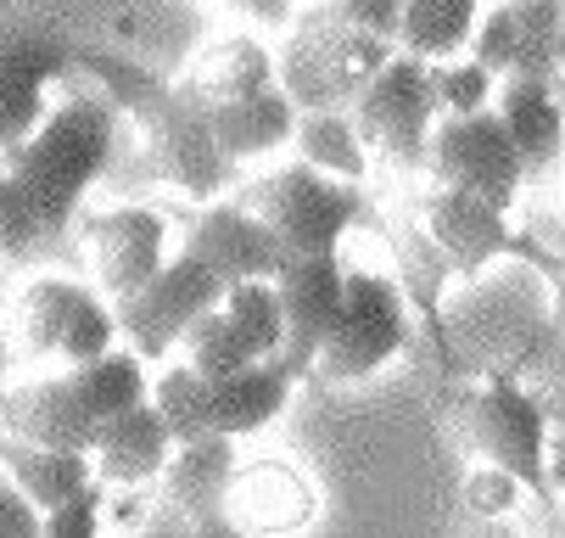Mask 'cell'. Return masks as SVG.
<instances>
[{
  "label": "cell",
  "instance_id": "cell-26",
  "mask_svg": "<svg viewBox=\"0 0 565 538\" xmlns=\"http://www.w3.org/2000/svg\"><path fill=\"white\" fill-rule=\"evenodd\" d=\"M67 376H73L78 399L90 404L96 421H113V415H124V410H135V404L151 399L146 354H135L129 342H113L107 354H96V359H85V365H67Z\"/></svg>",
  "mask_w": 565,
  "mask_h": 538
},
{
  "label": "cell",
  "instance_id": "cell-23",
  "mask_svg": "<svg viewBox=\"0 0 565 538\" xmlns=\"http://www.w3.org/2000/svg\"><path fill=\"white\" fill-rule=\"evenodd\" d=\"M213 135L218 146L230 151L235 163H253V158H269V151H280L291 135H297V102L269 85L258 96H241V102H213Z\"/></svg>",
  "mask_w": 565,
  "mask_h": 538
},
{
  "label": "cell",
  "instance_id": "cell-8",
  "mask_svg": "<svg viewBox=\"0 0 565 538\" xmlns=\"http://www.w3.org/2000/svg\"><path fill=\"white\" fill-rule=\"evenodd\" d=\"M78 51L85 45H73L40 18L0 23V151L40 129V118L51 113V85L78 73Z\"/></svg>",
  "mask_w": 565,
  "mask_h": 538
},
{
  "label": "cell",
  "instance_id": "cell-13",
  "mask_svg": "<svg viewBox=\"0 0 565 538\" xmlns=\"http://www.w3.org/2000/svg\"><path fill=\"white\" fill-rule=\"evenodd\" d=\"M470 56L499 80H554L565 62V7L554 0H499L476 18Z\"/></svg>",
  "mask_w": 565,
  "mask_h": 538
},
{
  "label": "cell",
  "instance_id": "cell-9",
  "mask_svg": "<svg viewBox=\"0 0 565 538\" xmlns=\"http://www.w3.org/2000/svg\"><path fill=\"white\" fill-rule=\"evenodd\" d=\"M218 297H224V281H218L202 259H191V253L180 247L174 259H163V270H157L146 286H135L129 297H113L118 337H124L135 354H146V359H163V354L180 348L185 326H191L202 309H213Z\"/></svg>",
  "mask_w": 565,
  "mask_h": 538
},
{
  "label": "cell",
  "instance_id": "cell-20",
  "mask_svg": "<svg viewBox=\"0 0 565 538\" xmlns=\"http://www.w3.org/2000/svg\"><path fill=\"white\" fill-rule=\"evenodd\" d=\"M499 118L521 146L526 180L548 175L565 151V102L554 91V80H499Z\"/></svg>",
  "mask_w": 565,
  "mask_h": 538
},
{
  "label": "cell",
  "instance_id": "cell-33",
  "mask_svg": "<svg viewBox=\"0 0 565 538\" xmlns=\"http://www.w3.org/2000/svg\"><path fill=\"white\" fill-rule=\"evenodd\" d=\"M521 499H526L521 477H510L504 466H488V460H481V466L465 477V505H470L476 516H510Z\"/></svg>",
  "mask_w": 565,
  "mask_h": 538
},
{
  "label": "cell",
  "instance_id": "cell-4",
  "mask_svg": "<svg viewBox=\"0 0 565 538\" xmlns=\"http://www.w3.org/2000/svg\"><path fill=\"white\" fill-rule=\"evenodd\" d=\"M437 67L415 51H392L370 85L353 96V124L370 158L397 175H431V135H437Z\"/></svg>",
  "mask_w": 565,
  "mask_h": 538
},
{
  "label": "cell",
  "instance_id": "cell-5",
  "mask_svg": "<svg viewBox=\"0 0 565 538\" xmlns=\"http://www.w3.org/2000/svg\"><path fill=\"white\" fill-rule=\"evenodd\" d=\"M247 202L275 236L286 242V253H342L348 230L364 219V191L353 180H337L313 163H286L275 175H264L258 186L241 191Z\"/></svg>",
  "mask_w": 565,
  "mask_h": 538
},
{
  "label": "cell",
  "instance_id": "cell-18",
  "mask_svg": "<svg viewBox=\"0 0 565 538\" xmlns=\"http://www.w3.org/2000/svg\"><path fill=\"white\" fill-rule=\"evenodd\" d=\"M319 516V494L308 472H297L291 460H241L230 477V527L241 532H302Z\"/></svg>",
  "mask_w": 565,
  "mask_h": 538
},
{
  "label": "cell",
  "instance_id": "cell-3",
  "mask_svg": "<svg viewBox=\"0 0 565 538\" xmlns=\"http://www.w3.org/2000/svg\"><path fill=\"white\" fill-rule=\"evenodd\" d=\"M118 337V309L113 297L67 281V275H40L12 297L7 315V354L23 365H85L96 354H107Z\"/></svg>",
  "mask_w": 565,
  "mask_h": 538
},
{
  "label": "cell",
  "instance_id": "cell-7",
  "mask_svg": "<svg viewBox=\"0 0 565 538\" xmlns=\"http://www.w3.org/2000/svg\"><path fill=\"white\" fill-rule=\"evenodd\" d=\"M403 342H409V303H403V286L381 270H348L342 281V309L337 326L319 348V376L348 388V381H370L375 370H386Z\"/></svg>",
  "mask_w": 565,
  "mask_h": 538
},
{
  "label": "cell",
  "instance_id": "cell-25",
  "mask_svg": "<svg viewBox=\"0 0 565 538\" xmlns=\"http://www.w3.org/2000/svg\"><path fill=\"white\" fill-rule=\"evenodd\" d=\"M291 140H297L302 163L326 169L337 180H353V186H364V175L375 163L359 124H353V107H308V113H297V135Z\"/></svg>",
  "mask_w": 565,
  "mask_h": 538
},
{
  "label": "cell",
  "instance_id": "cell-32",
  "mask_svg": "<svg viewBox=\"0 0 565 538\" xmlns=\"http://www.w3.org/2000/svg\"><path fill=\"white\" fill-rule=\"evenodd\" d=\"M107 483L96 477L90 488H78L73 499H62L56 510H45V527H40V538H90V532H102L107 527V494H102Z\"/></svg>",
  "mask_w": 565,
  "mask_h": 538
},
{
  "label": "cell",
  "instance_id": "cell-30",
  "mask_svg": "<svg viewBox=\"0 0 565 538\" xmlns=\"http://www.w3.org/2000/svg\"><path fill=\"white\" fill-rule=\"evenodd\" d=\"M180 354H185L202 376H230V370H241V365H253V348L241 342V331L230 326L224 303H213V309H202V315L185 326Z\"/></svg>",
  "mask_w": 565,
  "mask_h": 538
},
{
  "label": "cell",
  "instance_id": "cell-34",
  "mask_svg": "<svg viewBox=\"0 0 565 538\" xmlns=\"http://www.w3.org/2000/svg\"><path fill=\"white\" fill-rule=\"evenodd\" d=\"M45 527V510L18 488V477L0 466V538H34Z\"/></svg>",
  "mask_w": 565,
  "mask_h": 538
},
{
  "label": "cell",
  "instance_id": "cell-10",
  "mask_svg": "<svg viewBox=\"0 0 565 538\" xmlns=\"http://www.w3.org/2000/svg\"><path fill=\"white\" fill-rule=\"evenodd\" d=\"M431 180L465 186L476 197H488L499 208H515L521 186H526V163L521 146L504 129L499 107L481 113H443L437 135H431Z\"/></svg>",
  "mask_w": 565,
  "mask_h": 538
},
{
  "label": "cell",
  "instance_id": "cell-40",
  "mask_svg": "<svg viewBox=\"0 0 565 538\" xmlns=\"http://www.w3.org/2000/svg\"><path fill=\"white\" fill-rule=\"evenodd\" d=\"M554 7H565V0H554Z\"/></svg>",
  "mask_w": 565,
  "mask_h": 538
},
{
  "label": "cell",
  "instance_id": "cell-29",
  "mask_svg": "<svg viewBox=\"0 0 565 538\" xmlns=\"http://www.w3.org/2000/svg\"><path fill=\"white\" fill-rule=\"evenodd\" d=\"M151 404H157V415L169 421L174 443L202 437V432H213V376H202L191 359L163 365L151 376Z\"/></svg>",
  "mask_w": 565,
  "mask_h": 538
},
{
  "label": "cell",
  "instance_id": "cell-19",
  "mask_svg": "<svg viewBox=\"0 0 565 538\" xmlns=\"http://www.w3.org/2000/svg\"><path fill=\"white\" fill-rule=\"evenodd\" d=\"M90 454H96V477L107 488H151L157 477H163L169 454H174V432H169L163 415H157V404L146 399V404L102 421Z\"/></svg>",
  "mask_w": 565,
  "mask_h": 538
},
{
  "label": "cell",
  "instance_id": "cell-22",
  "mask_svg": "<svg viewBox=\"0 0 565 538\" xmlns=\"http://www.w3.org/2000/svg\"><path fill=\"white\" fill-rule=\"evenodd\" d=\"M180 85L213 107V102H241V96H258V91L280 85V73H275V51L264 40L224 34L207 51H196V62L185 67Z\"/></svg>",
  "mask_w": 565,
  "mask_h": 538
},
{
  "label": "cell",
  "instance_id": "cell-36",
  "mask_svg": "<svg viewBox=\"0 0 565 538\" xmlns=\"http://www.w3.org/2000/svg\"><path fill=\"white\" fill-rule=\"evenodd\" d=\"M230 12H241L253 29H286L297 18V0H224Z\"/></svg>",
  "mask_w": 565,
  "mask_h": 538
},
{
  "label": "cell",
  "instance_id": "cell-24",
  "mask_svg": "<svg viewBox=\"0 0 565 538\" xmlns=\"http://www.w3.org/2000/svg\"><path fill=\"white\" fill-rule=\"evenodd\" d=\"M0 466L18 477V488L40 505L56 510L62 499H73L78 488L96 483V454L90 449H51V443H0Z\"/></svg>",
  "mask_w": 565,
  "mask_h": 538
},
{
  "label": "cell",
  "instance_id": "cell-21",
  "mask_svg": "<svg viewBox=\"0 0 565 538\" xmlns=\"http://www.w3.org/2000/svg\"><path fill=\"white\" fill-rule=\"evenodd\" d=\"M291 388L297 376L280 359H253L230 376H213V432H230V437L264 432L269 421H280Z\"/></svg>",
  "mask_w": 565,
  "mask_h": 538
},
{
  "label": "cell",
  "instance_id": "cell-12",
  "mask_svg": "<svg viewBox=\"0 0 565 538\" xmlns=\"http://www.w3.org/2000/svg\"><path fill=\"white\" fill-rule=\"evenodd\" d=\"M169 236H174L169 213L140 208V202L85 213V224H78V247H85L90 275H96V286L107 297H129L135 286H146L157 270H163Z\"/></svg>",
  "mask_w": 565,
  "mask_h": 538
},
{
  "label": "cell",
  "instance_id": "cell-17",
  "mask_svg": "<svg viewBox=\"0 0 565 538\" xmlns=\"http://www.w3.org/2000/svg\"><path fill=\"white\" fill-rule=\"evenodd\" d=\"M0 432L18 443H51V449H96L102 421L78 399L73 376H23L0 393Z\"/></svg>",
  "mask_w": 565,
  "mask_h": 538
},
{
  "label": "cell",
  "instance_id": "cell-35",
  "mask_svg": "<svg viewBox=\"0 0 565 538\" xmlns=\"http://www.w3.org/2000/svg\"><path fill=\"white\" fill-rule=\"evenodd\" d=\"M342 12H348L353 23H364L370 34H386V40H397L403 0H342Z\"/></svg>",
  "mask_w": 565,
  "mask_h": 538
},
{
  "label": "cell",
  "instance_id": "cell-11",
  "mask_svg": "<svg viewBox=\"0 0 565 538\" xmlns=\"http://www.w3.org/2000/svg\"><path fill=\"white\" fill-rule=\"evenodd\" d=\"M415 224H420V236L465 275L493 264V259H510V253H532V242L510 230V208L476 197L465 186H448V180H431L420 191Z\"/></svg>",
  "mask_w": 565,
  "mask_h": 538
},
{
  "label": "cell",
  "instance_id": "cell-28",
  "mask_svg": "<svg viewBox=\"0 0 565 538\" xmlns=\"http://www.w3.org/2000/svg\"><path fill=\"white\" fill-rule=\"evenodd\" d=\"M224 315L241 331V342L253 348V359H275L286 342V309H280V292L275 275H247V281H230L224 286Z\"/></svg>",
  "mask_w": 565,
  "mask_h": 538
},
{
  "label": "cell",
  "instance_id": "cell-6",
  "mask_svg": "<svg viewBox=\"0 0 565 538\" xmlns=\"http://www.w3.org/2000/svg\"><path fill=\"white\" fill-rule=\"evenodd\" d=\"M459 432L465 449L488 466H504L510 477H521V488L532 499H548L554 472H548V410L537 404V393H526L521 381L493 376L476 393H465L459 410Z\"/></svg>",
  "mask_w": 565,
  "mask_h": 538
},
{
  "label": "cell",
  "instance_id": "cell-2",
  "mask_svg": "<svg viewBox=\"0 0 565 538\" xmlns=\"http://www.w3.org/2000/svg\"><path fill=\"white\" fill-rule=\"evenodd\" d=\"M286 29L291 34L275 51V73H280V91L297 102V113L353 107V96L370 85V73L397 51V40L353 23L342 12V0H319V7L297 12Z\"/></svg>",
  "mask_w": 565,
  "mask_h": 538
},
{
  "label": "cell",
  "instance_id": "cell-38",
  "mask_svg": "<svg viewBox=\"0 0 565 538\" xmlns=\"http://www.w3.org/2000/svg\"><path fill=\"white\" fill-rule=\"evenodd\" d=\"M554 186H559V208H565V151H559V163H554Z\"/></svg>",
  "mask_w": 565,
  "mask_h": 538
},
{
  "label": "cell",
  "instance_id": "cell-16",
  "mask_svg": "<svg viewBox=\"0 0 565 538\" xmlns=\"http://www.w3.org/2000/svg\"><path fill=\"white\" fill-rule=\"evenodd\" d=\"M235 437L230 432H202V437H185L174 443L163 477H157V494L163 505L191 521V527H207V532H235L230 527V477H235Z\"/></svg>",
  "mask_w": 565,
  "mask_h": 538
},
{
  "label": "cell",
  "instance_id": "cell-31",
  "mask_svg": "<svg viewBox=\"0 0 565 538\" xmlns=\"http://www.w3.org/2000/svg\"><path fill=\"white\" fill-rule=\"evenodd\" d=\"M437 67V102L443 113H481L499 102V73L476 56H454V62H431Z\"/></svg>",
  "mask_w": 565,
  "mask_h": 538
},
{
  "label": "cell",
  "instance_id": "cell-39",
  "mask_svg": "<svg viewBox=\"0 0 565 538\" xmlns=\"http://www.w3.org/2000/svg\"><path fill=\"white\" fill-rule=\"evenodd\" d=\"M554 472V483H559V499H565V460H559V466H548Z\"/></svg>",
  "mask_w": 565,
  "mask_h": 538
},
{
  "label": "cell",
  "instance_id": "cell-27",
  "mask_svg": "<svg viewBox=\"0 0 565 538\" xmlns=\"http://www.w3.org/2000/svg\"><path fill=\"white\" fill-rule=\"evenodd\" d=\"M476 18H481V0H403L397 51H415L426 62H454L465 56Z\"/></svg>",
  "mask_w": 565,
  "mask_h": 538
},
{
  "label": "cell",
  "instance_id": "cell-15",
  "mask_svg": "<svg viewBox=\"0 0 565 538\" xmlns=\"http://www.w3.org/2000/svg\"><path fill=\"white\" fill-rule=\"evenodd\" d=\"M185 253L202 259L224 286L247 275H280V264L291 259L286 242L241 197H207V208L185 224Z\"/></svg>",
  "mask_w": 565,
  "mask_h": 538
},
{
  "label": "cell",
  "instance_id": "cell-1",
  "mask_svg": "<svg viewBox=\"0 0 565 538\" xmlns=\"http://www.w3.org/2000/svg\"><path fill=\"white\" fill-rule=\"evenodd\" d=\"M113 151H118V107H113V96H96V91L62 96L40 118V129L29 140H18L12 151H0L12 186L29 202V219L40 230L45 253L67 236L78 202H85L90 186L107 175Z\"/></svg>",
  "mask_w": 565,
  "mask_h": 538
},
{
  "label": "cell",
  "instance_id": "cell-14",
  "mask_svg": "<svg viewBox=\"0 0 565 538\" xmlns=\"http://www.w3.org/2000/svg\"><path fill=\"white\" fill-rule=\"evenodd\" d=\"M342 253H297L280 264L275 292H280V309H286V342H280V365L302 381L319 365V348H326L337 309H342Z\"/></svg>",
  "mask_w": 565,
  "mask_h": 538
},
{
  "label": "cell",
  "instance_id": "cell-37",
  "mask_svg": "<svg viewBox=\"0 0 565 538\" xmlns=\"http://www.w3.org/2000/svg\"><path fill=\"white\" fill-rule=\"evenodd\" d=\"M548 309H554V326L565 331V259L548 264Z\"/></svg>",
  "mask_w": 565,
  "mask_h": 538
}]
</instances>
